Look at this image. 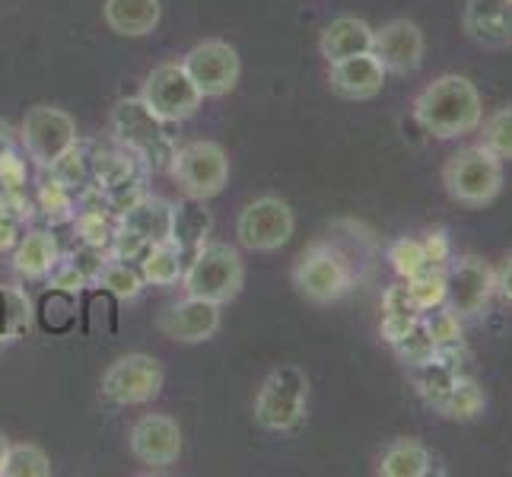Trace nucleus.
I'll use <instances>...</instances> for the list:
<instances>
[{
  "label": "nucleus",
  "instance_id": "obj_29",
  "mask_svg": "<svg viewBox=\"0 0 512 477\" xmlns=\"http://www.w3.org/2000/svg\"><path fill=\"white\" fill-rule=\"evenodd\" d=\"M51 458L42 446L35 443H20L7 449L4 474L0 477H51Z\"/></svg>",
  "mask_w": 512,
  "mask_h": 477
},
{
  "label": "nucleus",
  "instance_id": "obj_3",
  "mask_svg": "<svg viewBox=\"0 0 512 477\" xmlns=\"http://www.w3.org/2000/svg\"><path fill=\"white\" fill-rule=\"evenodd\" d=\"M443 185L452 201L465 207H487L497 201L503 188V159L493 156L484 144L458 150L443 169Z\"/></svg>",
  "mask_w": 512,
  "mask_h": 477
},
{
  "label": "nucleus",
  "instance_id": "obj_18",
  "mask_svg": "<svg viewBox=\"0 0 512 477\" xmlns=\"http://www.w3.org/2000/svg\"><path fill=\"white\" fill-rule=\"evenodd\" d=\"M462 26L484 48H512V0H468Z\"/></svg>",
  "mask_w": 512,
  "mask_h": 477
},
{
  "label": "nucleus",
  "instance_id": "obj_25",
  "mask_svg": "<svg viewBox=\"0 0 512 477\" xmlns=\"http://www.w3.org/2000/svg\"><path fill=\"white\" fill-rule=\"evenodd\" d=\"M210 233V214L204 201L188 198L185 204H175V226H172V242L179 245L182 252H198L207 242Z\"/></svg>",
  "mask_w": 512,
  "mask_h": 477
},
{
  "label": "nucleus",
  "instance_id": "obj_39",
  "mask_svg": "<svg viewBox=\"0 0 512 477\" xmlns=\"http://www.w3.org/2000/svg\"><path fill=\"white\" fill-rule=\"evenodd\" d=\"M493 271H497V293L506 303H512V252L500 261V268H493Z\"/></svg>",
  "mask_w": 512,
  "mask_h": 477
},
{
  "label": "nucleus",
  "instance_id": "obj_41",
  "mask_svg": "<svg viewBox=\"0 0 512 477\" xmlns=\"http://www.w3.org/2000/svg\"><path fill=\"white\" fill-rule=\"evenodd\" d=\"M7 449H10V439L0 433V474H4V462H7Z\"/></svg>",
  "mask_w": 512,
  "mask_h": 477
},
{
  "label": "nucleus",
  "instance_id": "obj_6",
  "mask_svg": "<svg viewBox=\"0 0 512 477\" xmlns=\"http://www.w3.org/2000/svg\"><path fill=\"white\" fill-rule=\"evenodd\" d=\"M293 287L306 303L331 306L353 287V271L347 258L341 252H334L331 245H312L296 261Z\"/></svg>",
  "mask_w": 512,
  "mask_h": 477
},
{
  "label": "nucleus",
  "instance_id": "obj_30",
  "mask_svg": "<svg viewBox=\"0 0 512 477\" xmlns=\"http://www.w3.org/2000/svg\"><path fill=\"white\" fill-rule=\"evenodd\" d=\"M404 284H408L420 315L446 303V268H427V271H420L417 277L404 280Z\"/></svg>",
  "mask_w": 512,
  "mask_h": 477
},
{
  "label": "nucleus",
  "instance_id": "obj_21",
  "mask_svg": "<svg viewBox=\"0 0 512 477\" xmlns=\"http://www.w3.org/2000/svg\"><path fill=\"white\" fill-rule=\"evenodd\" d=\"M172 226H175V204H169L163 198H144V201L131 204L125 214V233L137 236L147 245L169 242Z\"/></svg>",
  "mask_w": 512,
  "mask_h": 477
},
{
  "label": "nucleus",
  "instance_id": "obj_22",
  "mask_svg": "<svg viewBox=\"0 0 512 477\" xmlns=\"http://www.w3.org/2000/svg\"><path fill=\"white\" fill-rule=\"evenodd\" d=\"M61 249L58 239L48 233V229H32L26 233L13 249V268L16 274H23L26 280H42L58 268Z\"/></svg>",
  "mask_w": 512,
  "mask_h": 477
},
{
  "label": "nucleus",
  "instance_id": "obj_31",
  "mask_svg": "<svg viewBox=\"0 0 512 477\" xmlns=\"http://www.w3.org/2000/svg\"><path fill=\"white\" fill-rule=\"evenodd\" d=\"M481 144L493 156H500L503 163H506V159H512V105L497 109V112L481 121Z\"/></svg>",
  "mask_w": 512,
  "mask_h": 477
},
{
  "label": "nucleus",
  "instance_id": "obj_9",
  "mask_svg": "<svg viewBox=\"0 0 512 477\" xmlns=\"http://www.w3.org/2000/svg\"><path fill=\"white\" fill-rule=\"evenodd\" d=\"M20 137L35 163L55 169L70 150H77V121L58 105H32L23 118Z\"/></svg>",
  "mask_w": 512,
  "mask_h": 477
},
{
  "label": "nucleus",
  "instance_id": "obj_37",
  "mask_svg": "<svg viewBox=\"0 0 512 477\" xmlns=\"http://www.w3.org/2000/svg\"><path fill=\"white\" fill-rule=\"evenodd\" d=\"M80 233H83V242L93 245V249H105V245H109V239H112L109 226H105L102 217H96V214L80 217Z\"/></svg>",
  "mask_w": 512,
  "mask_h": 477
},
{
  "label": "nucleus",
  "instance_id": "obj_17",
  "mask_svg": "<svg viewBox=\"0 0 512 477\" xmlns=\"http://www.w3.org/2000/svg\"><path fill=\"white\" fill-rule=\"evenodd\" d=\"M385 80H388V74H385L382 61L373 55V51H363V55L328 64L331 93L341 96V99H350V102L376 99L382 93Z\"/></svg>",
  "mask_w": 512,
  "mask_h": 477
},
{
  "label": "nucleus",
  "instance_id": "obj_12",
  "mask_svg": "<svg viewBox=\"0 0 512 477\" xmlns=\"http://www.w3.org/2000/svg\"><path fill=\"white\" fill-rule=\"evenodd\" d=\"M497 296V271L478 255H458L446 264V309L458 318H478Z\"/></svg>",
  "mask_w": 512,
  "mask_h": 477
},
{
  "label": "nucleus",
  "instance_id": "obj_16",
  "mask_svg": "<svg viewBox=\"0 0 512 477\" xmlns=\"http://www.w3.org/2000/svg\"><path fill=\"white\" fill-rule=\"evenodd\" d=\"M156 328L175 344H204L220 331V306L210 299L185 296L166 306V312L156 318Z\"/></svg>",
  "mask_w": 512,
  "mask_h": 477
},
{
  "label": "nucleus",
  "instance_id": "obj_26",
  "mask_svg": "<svg viewBox=\"0 0 512 477\" xmlns=\"http://www.w3.org/2000/svg\"><path fill=\"white\" fill-rule=\"evenodd\" d=\"M39 325L51 334H67L77 325V293L51 287L39 299Z\"/></svg>",
  "mask_w": 512,
  "mask_h": 477
},
{
  "label": "nucleus",
  "instance_id": "obj_27",
  "mask_svg": "<svg viewBox=\"0 0 512 477\" xmlns=\"http://www.w3.org/2000/svg\"><path fill=\"white\" fill-rule=\"evenodd\" d=\"M436 411H443L452 420H474V417L484 411V392H481V385L474 382V379L458 376L452 382V388L446 392V398L439 401Z\"/></svg>",
  "mask_w": 512,
  "mask_h": 477
},
{
  "label": "nucleus",
  "instance_id": "obj_5",
  "mask_svg": "<svg viewBox=\"0 0 512 477\" xmlns=\"http://www.w3.org/2000/svg\"><path fill=\"white\" fill-rule=\"evenodd\" d=\"M169 175L185 191V198L210 201L229 185V156L214 140H191L175 150Z\"/></svg>",
  "mask_w": 512,
  "mask_h": 477
},
{
  "label": "nucleus",
  "instance_id": "obj_40",
  "mask_svg": "<svg viewBox=\"0 0 512 477\" xmlns=\"http://www.w3.org/2000/svg\"><path fill=\"white\" fill-rule=\"evenodd\" d=\"M20 239H16V226L7 223V220H0V252H7L10 245H16Z\"/></svg>",
  "mask_w": 512,
  "mask_h": 477
},
{
  "label": "nucleus",
  "instance_id": "obj_14",
  "mask_svg": "<svg viewBox=\"0 0 512 477\" xmlns=\"http://www.w3.org/2000/svg\"><path fill=\"white\" fill-rule=\"evenodd\" d=\"M128 449L140 465L169 468L182 455V427L169 414H144L128 433Z\"/></svg>",
  "mask_w": 512,
  "mask_h": 477
},
{
  "label": "nucleus",
  "instance_id": "obj_23",
  "mask_svg": "<svg viewBox=\"0 0 512 477\" xmlns=\"http://www.w3.org/2000/svg\"><path fill=\"white\" fill-rule=\"evenodd\" d=\"M433 468L430 449L417 443V439H395L379 458V474L382 477H427Z\"/></svg>",
  "mask_w": 512,
  "mask_h": 477
},
{
  "label": "nucleus",
  "instance_id": "obj_34",
  "mask_svg": "<svg viewBox=\"0 0 512 477\" xmlns=\"http://www.w3.org/2000/svg\"><path fill=\"white\" fill-rule=\"evenodd\" d=\"M395 350H398L401 360H408L411 366H420V363H427L433 353H436V344H433V338L427 334V328H423V322L417 318V325L395 344Z\"/></svg>",
  "mask_w": 512,
  "mask_h": 477
},
{
  "label": "nucleus",
  "instance_id": "obj_8",
  "mask_svg": "<svg viewBox=\"0 0 512 477\" xmlns=\"http://www.w3.org/2000/svg\"><path fill=\"white\" fill-rule=\"evenodd\" d=\"M166 385V373L156 357L147 353H128L118 357L109 369L102 373L99 392L105 401L118 404V408H134V404H147L160 398Z\"/></svg>",
  "mask_w": 512,
  "mask_h": 477
},
{
  "label": "nucleus",
  "instance_id": "obj_24",
  "mask_svg": "<svg viewBox=\"0 0 512 477\" xmlns=\"http://www.w3.org/2000/svg\"><path fill=\"white\" fill-rule=\"evenodd\" d=\"M182 258H185V252L172 239L169 242L147 245V252L140 255V274H144L147 284L172 287V284H179L182 274H185Z\"/></svg>",
  "mask_w": 512,
  "mask_h": 477
},
{
  "label": "nucleus",
  "instance_id": "obj_7",
  "mask_svg": "<svg viewBox=\"0 0 512 477\" xmlns=\"http://www.w3.org/2000/svg\"><path fill=\"white\" fill-rule=\"evenodd\" d=\"M166 121L156 118L144 99H118L112 109V128L118 134L121 144H128L134 153H140L150 166L169 169L175 147L163 131Z\"/></svg>",
  "mask_w": 512,
  "mask_h": 477
},
{
  "label": "nucleus",
  "instance_id": "obj_10",
  "mask_svg": "<svg viewBox=\"0 0 512 477\" xmlns=\"http://www.w3.org/2000/svg\"><path fill=\"white\" fill-rule=\"evenodd\" d=\"M293 233H296V217H293V207L284 198L264 194V198H255L239 210L236 236L242 249H249V252L284 249L293 239Z\"/></svg>",
  "mask_w": 512,
  "mask_h": 477
},
{
  "label": "nucleus",
  "instance_id": "obj_36",
  "mask_svg": "<svg viewBox=\"0 0 512 477\" xmlns=\"http://www.w3.org/2000/svg\"><path fill=\"white\" fill-rule=\"evenodd\" d=\"M417 318L420 315H401V312H385V318H382V328H379V334L388 341V344H398L404 334H408L414 325H417Z\"/></svg>",
  "mask_w": 512,
  "mask_h": 477
},
{
  "label": "nucleus",
  "instance_id": "obj_2",
  "mask_svg": "<svg viewBox=\"0 0 512 477\" xmlns=\"http://www.w3.org/2000/svg\"><path fill=\"white\" fill-rule=\"evenodd\" d=\"M182 287L185 296H198V299H210L217 306H226L245 287V264L233 245L204 242L188 261V268L182 274Z\"/></svg>",
  "mask_w": 512,
  "mask_h": 477
},
{
  "label": "nucleus",
  "instance_id": "obj_4",
  "mask_svg": "<svg viewBox=\"0 0 512 477\" xmlns=\"http://www.w3.org/2000/svg\"><path fill=\"white\" fill-rule=\"evenodd\" d=\"M306 401H309V376L293 363L277 366L264 379L255 398V423L271 433L296 430L306 420Z\"/></svg>",
  "mask_w": 512,
  "mask_h": 477
},
{
  "label": "nucleus",
  "instance_id": "obj_11",
  "mask_svg": "<svg viewBox=\"0 0 512 477\" xmlns=\"http://www.w3.org/2000/svg\"><path fill=\"white\" fill-rule=\"evenodd\" d=\"M140 99L147 102V109L166 121V125H179V121H188L198 115L204 96L198 93V86L191 83V77L185 74L182 64H160L153 67L144 90H140Z\"/></svg>",
  "mask_w": 512,
  "mask_h": 477
},
{
  "label": "nucleus",
  "instance_id": "obj_28",
  "mask_svg": "<svg viewBox=\"0 0 512 477\" xmlns=\"http://www.w3.org/2000/svg\"><path fill=\"white\" fill-rule=\"evenodd\" d=\"M96 280H99L102 293L118 296V299H137L147 287V280H144V274H140V268H131V264L121 261V258L118 261H105Z\"/></svg>",
  "mask_w": 512,
  "mask_h": 477
},
{
  "label": "nucleus",
  "instance_id": "obj_33",
  "mask_svg": "<svg viewBox=\"0 0 512 477\" xmlns=\"http://www.w3.org/2000/svg\"><path fill=\"white\" fill-rule=\"evenodd\" d=\"M420 322H423V328H427L430 338H433L436 350L462 344V318H458L452 309L436 306V309H430V312H423V315H420Z\"/></svg>",
  "mask_w": 512,
  "mask_h": 477
},
{
  "label": "nucleus",
  "instance_id": "obj_19",
  "mask_svg": "<svg viewBox=\"0 0 512 477\" xmlns=\"http://www.w3.org/2000/svg\"><path fill=\"white\" fill-rule=\"evenodd\" d=\"M319 51L328 64L363 55V51H373V26L357 20V16H338V20H331L322 29Z\"/></svg>",
  "mask_w": 512,
  "mask_h": 477
},
{
  "label": "nucleus",
  "instance_id": "obj_38",
  "mask_svg": "<svg viewBox=\"0 0 512 477\" xmlns=\"http://www.w3.org/2000/svg\"><path fill=\"white\" fill-rule=\"evenodd\" d=\"M385 312H401V315H420V309L414 306V296L408 290V284H395L382 299Z\"/></svg>",
  "mask_w": 512,
  "mask_h": 477
},
{
  "label": "nucleus",
  "instance_id": "obj_32",
  "mask_svg": "<svg viewBox=\"0 0 512 477\" xmlns=\"http://www.w3.org/2000/svg\"><path fill=\"white\" fill-rule=\"evenodd\" d=\"M388 261H392V268H395V274L401 280H411L420 271L433 268L430 258H427V249H423V242L420 239H411V236L392 242V249H388Z\"/></svg>",
  "mask_w": 512,
  "mask_h": 477
},
{
  "label": "nucleus",
  "instance_id": "obj_1",
  "mask_svg": "<svg viewBox=\"0 0 512 477\" xmlns=\"http://www.w3.org/2000/svg\"><path fill=\"white\" fill-rule=\"evenodd\" d=\"M414 118H417V125L427 134H433L436 140H452V137H465L481 128L484 102H481L478 86L468 77L443 74L417 93Z\"/></svg>",
  "mask_w": 512,
  "mask_h": 477
},
{
  "label": "nucleus",
  "instance_id": "obj_20",
  "mask_svg": "<svg viewBox=\"0 0 512 477\" xmlns=\"http://www.w3.org/2000/svg\"><path fill=\"white\" fill-rule=\"evenodd\" d=\"M102 16L115 35L125 39H144L160 26L163 7L160 0H105Z\"/></svg>",
  "mask_w": 512,
  "mask_h": 477
},
{
  "label": "nucleus",
  "instance_id": "obj_13",
  "mask_svg": "<svg viewBox=\"0 0 512 477\" xmlns=\"http://www.w3.org/2000/svg\"><path fill=\"white\" fill-rule=\"evenodd\" d=\"M179 64L185 67V74L198 86V93L204 99H220L226 93H233L242 74L239 51L223 39H207L201 45H194Z\"/></svg>",
  "mask_w": 512,
  "mask_h": 477
},
{
  "label": "nucleus",
  "instance_id": "obj_15",
  "mask_svg": "<svg viewBox=\"0 0 512 477\" xmlns=\"http://www.w3.org/2000/svg\"><path fill=\"white\" fill-rule=\"evenodd\" d=\"M373 55L382 61L385 74L395 77L417 74L423 55H427L423 29L411 20H392L382 29H373Z\"/></svg>",
  "mask_w": 512,
  "mask_h": 477
},
{
  "label": "nucleus",
  "instance_id": "obj_35",
  "mask_svg": "<svg viewBox=\"0 0 512 477\" xmlns=\"http://www.w3.org/2000/svg\"><path fill=\"white\" fill-rule=\"evenodd\" d=\"M420 242H423V249H427V258H430L433 268H446V264L452 261V242L446 236V229H430Z\"/></svg>",
  "mask_w": 512,
  "mask_h": 477
}]
</instances>
